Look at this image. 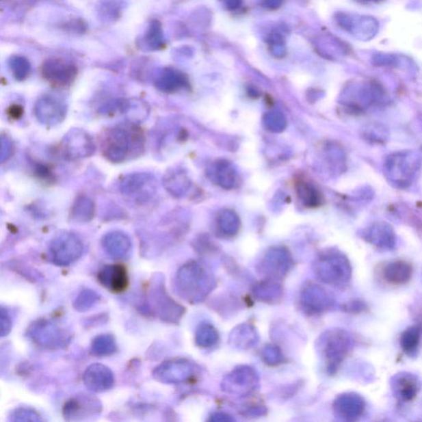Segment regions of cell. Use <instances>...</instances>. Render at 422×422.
<instances>
[{"label": "cell", "mask_w": 422, "mask_h": 422, "mask_svg": "<svg viewBox=\"0 0 422 422\" xmlns=\"http://www.w3.org/2000/svg\"><path fill=\"white\" fill-rule=\"evenodd\" d=\"M144 131L133 122H123L104 130L100 137L102 154L114 163L138 158L144 151Z\"/></svg>", "instance_id": "6da1fadb"}, {"label": "cell", "mask_w": 422, "mask_h": 422, "mask_svg": "<svg viewBox=\"0 0 422 422\" xmlns=\"http://www.w3.org/2000/svg\"><path fill=\"white\" fill-rule=\"evenodd\" d=\"M175 285L178 294L183 300L191 304H198L210 295L215 287V280L207 268L192 261L179 268Z\"/></svg>", "instance_id": "7a4b0ae2"}, {"label": "cell", "mask_w": 422, "mask_h": 422, "mask_svg": "<svg viewBox=\"0 0 422 422\" xmlns=\"http://www.w3.org/2000/svg\"><path fill=\"white\" fill-rule=\"evenodd\" d=\"M317 345L328 372L334 375L352 351L353 341L349 332L344 329L333 328L319 337Z\"/></svg>", "instance_id": "3957f363"}, {"label": "cell", "mask_w": 422, "mask_h": 422, "mask_svg": "<svg viewBox=\"0 0 422 422\" xmlns=\"http://www.w3.org/2000/svg\"><path fill=\"white\" fill-rule=\"evenodd\" d=\"M315 274L323 282L341 287L352 278L351 263L343 253L331 251L319 256L313 266Z\"/></svg>", "instance_id": "277c9868"}, {"label": "cell", "mask_w": 422, "mask_h": 422, "mask_svg": "<svg viewBox=\"0 0 422 422\" xmlns=\"http://www.w3.org/2000/svg\"><path fill=\"white\" fill-rule=\"evenodd\" d=\"M421 166V155L416 151L395 153L385 162L386 176L399 187H407L415 179Z\"/></svg>", "instance_id": "5b68a950"}, {"label": "cell", "mask_w": 422, "mask_h": 422, "mask_svg": "<svg viewBox=\"0 0 422 422\" xmlns=\"http://www.w3.org/2000/svg\"><path fill=\"white\" fill-rule=\"evenodd\" d=\"M27 337L38 347L45 350H59L67 347L72 335L66 328L49 319L34 321L27 329Z\"/></svg>", "instance_id": "8992f818"}, {"label": "cell", "mask_w": 422, "mask_h": 422, "mask_svg": "<svg viewBox=\"0 0 422 422\" xmlns=\"http://www.w3.org/2000/svg\"><path fill=\"white\" fill-rule=\"evenodd\" d=\"M150 302L157 316L161 320L170 324H178L184 315L186 309L182 305L176 303L172 297L168 295L163 278H156L153 281L150 293Z\"/></svg>", "instance_id": "52a82bcc"}, {"label": "cell", "mask_w": 422, "mask_h": 422, "mask_svg": "<svg viewBox=\"0 0 422 422\" xmlns=\"http://www.w3.org/2000/svg\"><path fill=\"white\" fill-rule=\"evenodd\" d=\"M157 183L154 176L147 172H135L124 176L120 183V192L131 202L144 204L155 195Z\"/></svg>", "instance_id": "ba28073f"}, {"label": "cell", "mask_w": 422, "mask_h": 422, "mask_svg": "<svg viewBox=\"0 0 422 422\" xmlns=\"http://www.w3.org/2000/svg\"><path fill=\"white\" fill-rule=\"evenodd\" d=\"M83 251L81 240L71 233L56 236L49 248L51 263L59 267H66L80 259Z\"/></svg>", "instance_id": "9c48e42d"}, {"label": "cell", "mask_w": 422, "mask_h": 422, "mask_svg": "<svg viewBox=\"0 0 422 422\" xmlns=\"http://www.w3.org/2000/svg\"><path fill=\"white\" fill-rule=\"evenodd\" d=\"M103 412L102 401L90 393H80L64 404L62 414L64 420L80 421L98 417Z\"/></svg>", "instance_id": "30bf717a"}, {"label": "cell", "mask_w": 422, "mask_h": 422, "mask_svg": "<svg viewBox=\"0 0 422 422\" xmlns=\"http://www.w3.org/2000/svg\"><path fill=\"white\" fill-rule=\"evenodd\" d=\"M62 150L66 159L79 160L94 154L96 146L92 136L83 129L74 128L64 135Z\"/></svg>", "instance_id": "8fae6325"}, {"label": "cell", "mask_w": 422, "mask_h": 422, "mask_svg": "<svg viewBox=\"0 0 422 422\" xmlns=\"http://www.w3.org/2000/svg\"><path fill=\"white\" fill-rule=\"evenodd\" d=\"M259 384V376L255 369L242 365L224 378L221 387L230 395L246 396L254 391Z\"/></svg>", "instance_id": "7c38bea8"}, {"label": "cell", "mask_w": 422, "mask_h": 422, "mask_svg": "<svg viewBox=\"0 0 422 422\" xmlns=\"http://www.w3.org/2000/svg\"><path fill=\"white\" fill-rule=\"evenodd\" d=\"M41 74L52 87L66 88L75 82L78 75L75 64L62 59H49L43 63Z\"/></svg>", "instance_id": "4fadbf2b"}, {"label": "cell", "mask_w": 422, "mask_h": 422, "mask_svg": "<svg viewBox=\"0 0 422 422\" xmlns=\"http://www.w3.org/2000/svg\"><path fill=\"white\" fill-rule=\"evenodd\" d=\"M194 365L185 359L164 361L153 371V377L160 383L176 384L185 383L194 375Z\"/></svg>", "instance_id": "5bb4252c"}, {"label": "cell", "mask_w": 422, "mask_h": 422, "mask_svg": "<svg viewBox=\"0 0 422 422\" xmlns=\"http://www.w3.org/2000/svg\"><path fill=\"white\" fill-rule=\"evenodd\" d=\"M68 107L62 99L46 95L36 103L34 114L38 122L47 127H55L66 118Z\"/></svg>", "instance_id": "9a60e30c"}, {"label": "cell", "mask_w": 422, "mask_h": 422, "mask_svg": "<svg viewBox=\"0 0 422 422\" xmlns=\"http://www.w3.org/2000/svg\"><path fill=\"white\" fill-rule=\"evenodd\" d=\"M337 22L343 29L361 41H371L380 29L379 22L371 16L341 14Z\"/></svg>", "instance_id": "2e32d148"}, {"label": "cell", "mask_w": 422, "mask_h": 422, "mask_svg": "<svg viewBox=\"0 0 422 422\" xmlns=\"http://www.w3.org/2000/svg\"><path fill=\"white\" fill-rule=\"evenodd\" d=\"M292 264L291 256L285 249L274 248L264 256L259 272L266 278L279 280L287 275Z\"/></svg>", "instance_id": "e0dca14e"}, {"label": "cell", "mask_w": 422, "mask_h": 422, "mask_svg": "<svg viewBox=\"0 0 422 422\" xmlns=\"http://www.w3.org/2000/svg\"><path fill=\"white\" fill-rule=\"evenodd\" d=\"M300 303L305 311L316 315L328 311L332 306L333 299L320 285L307 283L301 291Z\"/></svg>", "instance_id": "ac0fdd59"}, {"label": "cell", "mask_w": 422, "mask_h": 422, "mask_svg": "<svg viewBox=\"0 0 422 422\" xmlns=\"http://www.w3.org/2000/svg\"><path fill=\"white\" fill-rule=\"evenodd\" d=\"M83 381L88 391L101 393L109 391L115 384L114 372L103 364H92L83 373Z\"/></svg>", "instance_id": "d6986e66"}, {"label": "cell", "mask_w": 422, "mask_h": 422, "mask_svg": "<svg viewBox=\"0 0 422 422\" xmlns=\"http://www.w3.org/2000/svg\"><path fill=\"white\" fill-rule=\"evenodd\" d=\"M365 406L363 397L358 393H345L337 397L333 403V410L341 419L356 421L362 417Z\"/></svg>", "instance_id": "ffe728a7"}, {"label": "cell", "mask_w": 422, "mask_h": 422, "mask_svg": "<svg viewBox=\"0 0 422 422\" xmlns=\"http://www.w3.org/2000/svg\"><path fill=\"white\" fill-rule=\"evenodd\" d=\"M98 280L111 292H124L129 285L127 269L122 264L106 265L98 272Z\"/></svg>", "instance_id": "44dd1931"}, {"label": "cell", "mask_w": 422, "mask_h": 422, "mask_svg": "<svg viewBox=\"0 0 422 422\" xmlns=\"http://www.w3.org/2000/svg\"><path fill=\"white\" fill-rule=\"evenodd\" d=\"M363 237L367 242L381 250H392L395 248L396 235L393 228L387 223L373 224L365 230Z\"/></svg>", "instance_id": "7402d4cb"}, {"label": "cell", "mask_w": 422, "mask_h": 422, "mask_svg": "<svg viewBox=\"0 0 422 422\" xmlns=\"http://www.w3.org/2000/svg\"><path fill=\"white\" fill-rule=\"evenodd\" d=\"M391 384L395 396L404 403L415 399L421 388L417 378L407 372L397 373L393 378Z\"/></svg>", "instance_id": "603a6c76"}, {"label": "cell", "mask_w": 422, "mask_h": 422, "mask_svg": "<svg viewBox=\"0 0 422 422\" xmlns=\"http://www.w3.org/2000/svg\"><path fill=\"white\" fill-rule=\"evenodd\" d=\"M102 246L107 254L114 259H120L130 252L132 243L127 235L120 231L107 233L102 239Z\"/></svg>", "instance_id": "cb8c5ba5"}, {"label": "cell", "mask_w": 422, "mask_h": 422, "mask_svg": "<svg viewBox=\"0 0 422 422\" xmlns=\"http://www.w3.org/2000/svg\"><path fill=\"white\" fill-rule=\"evenodd\" d=\"M412 274V265L404 260H395L386 264L382 272L386 282L395 285L407 284Z\"/></svg>", "instance_id": "d4e9b609"}, {"label": "cell", "mask_w": 422, "mask_h": 422, "mask_svg": "<svg viewBox=\"0 0 422 422\" xmlns=\"http://www.w3.org/2000/svg\"><path fill=\"white\" fill-rule=\"evenodd\" d=\"M284 289L278 280L268 279L261 281L253 288L256 300L267 304H277L283 298Z\"/></svg>", "instance_id": "484cf974"}, {"label": "cell", "mask_w": 422, "mask_h": 422, "mask_svg": "<svg viewBox=\"0 0 422 422\" xmlns=\"http://www.w3.org/2000/svg\"><path fill=\"white\" fill-rule=\"evenodd\" d=\"M187 79L181 72L172 69H166L155 79V85L161 92L172 94L187 87Z\"/></svg>", "instance_id": "4316f807"}, {"label": "cell", "mask_w": 422, "mask_h": 422, "mask_svg": "<svg viewBox=\"0 0 422 422\" xmlns=\"http://www.w3.org/2000/svg\"><path fill=\"white\" fill-rule=\"evenodd\" d=\"M259 334L251 324H243L235 328L230 333L228 343L233 347L239 350H248L257 344Z\"/></svg>", "instance_id": "83f0119b"}, {"label": "cell", "mask_w": 422, "mask_h": 422, "mask_svg": "<svg viewBox=\"0 0 422 422\" xmlns=\"http://www.w3.org/2000/svg\"><path fill=\"white\" fill-rule=\"evenodd\" d=\"M95 211L94 202L88 196L80 195L72 206L70 217L75 222L85 224L94 220Z\"/></svg>", "instance_id": "f1b7e54d"}, {"label": "cell", "mask_w": 422, "mask_h": 422, "mask_svg": "<svg viewBox=\"0 0 422 422\" xmlns=\"http://www.w3.org/2000/svg\"><path fill=\"white\" fill-rule=\"evenodd\" d=\"M118 349L114 335L102 334L96 336L92 341L90 353L96 357H106L114 355Z\"/></svg>", "instance_id": "f546056e"}, {"label": "cell", "mask_w": 422, "mask_h": 422, "mask_svg": "<svg viewBox=\"0 0 422 422\" xmlns=\"http://www.w3.org/2000/svg\"><path fill=\"white\" fill-rule=\"evenodd\" d=\"M421 336V328L418 325L406 329L400 337V345L403 351L408 355L415 353L420 345Z\"/></svg>", "instance_id": "4dcf8cb0"}, {"label": "cell", "mask_w": 422, "mask_h": 422, "mask_svg": "<svg viewBox=\"0 0 422 422\" xmlns=\"http://www.w3.org/2000/svg\"><path fill=\"white\" fill-rule=\"evenodd\" d=\"M195 341L199 347L210 348L218 343L219 333L211 325L204 324L196 330Z\"/></svg>", "instance_id": "1f68e13d"}, {"label": "cell", "mask_w": 422, "mask_h": 422, "mask_svg": "<svg viewBox=\"0 0 422 422\" xmlns=\"http://www.w3.org/2000/svg\"><path fill=\"white\" fill-rule=\"evenodd\" d=\"M296 189L298 191L300 198L306 206L316 207L320 206L321 203V195L312 185L305 183V181L299 180L296 184Z\"/></svg>", "instance_id": "d6a6232c"}, {"label": "cell", "mask_w": 422, "mask_h": 422, "mask_svg": "<svg viewBox=\"0 0 422 422\" xmlns=\"http://www.w3.org/2000/svg\"><path fill=\"white\" fill-rule=\"evenodd\" d=\"M100 295L94 289H85L79 293L73 303L76 311L83 313L90 311L98 302Z\"/></svg>", "instance_id": "836d02e7"}, {"label": "cell", "mask_w": 422, "mask_h": 422, "mask_svg": "<svg viewBox=\"0 0 422 422\" xmlns=\"http://www.w3.org/2000/svg\"><path fill=\"white\" fill-rule=\"evenodd\" d=\"M163 185L170 194L180 196L187 187V181L180 172L172 171L164 176Z\"/></svg>", "instance_id": "e575fe53"}, {"label": "cell", "mask_w": 422, "mask_h": 422, "mask_svg": "<svg viewBox=\"0 0 422 422\" xmlns=\"http://www.w3.org/2000/svg\"><path fill=\"white\" fill-rule=\"evenodd\" d=\"M12 74L18 81H23L31 73V64L23 56H14L10 62Z\"/></svg>", "instance_id": "d590c367"}, {"label": "cell", "mask_w": 422, "mask_h": 422, "mask_svg": "<svg viewBox=\"0 0 422 422\" xmlns=\"http://www.w3.org/2000/svg\"><path fill=\"white\" fill-rule=\"evenodd\" d=\"M9 421L12 422L42 421V418L35 409L20 407L11 412Z\"/></svg>", "instance_id": "8d00e7d4"}, {"label": "cell", "mask_w": 422, "mask_h": 422, "mask_svg": "<svg viewBox=\"0 0 422 422\" xmlns=\"http://www.w3.org/2000/svg\"><path fill=\"white\" fill-rule=\"evenodd\" d=\"M146 42L152 50H159L163 46V34L160 23L153 21L147 31Z\"/></svg>", "instance_id": "74e56055"}, {"label": "cell", "mask_w": 422, "mask_h": 422, "mask_svg": "<svg viewBox=\"0 0 422 422\" xmlns=\"http://www.w3.org/2000/svg\"><path fill=\"white\" fill-rule=\"evenodd\" d=\"M262 356L265 362L269 365H272V367L282 363L284 360V356L280 350L273 345H266L263 349Z\"/></svg>", "instance_id": "f35d334b"}, {"label": "cell", "mask_w": 422, "mask_h": 422, "mask_svg": "<svg viewBox=\"0 0 422 422\" xmlns=\"http://www.w3.org/2000/svg\"><path fill=\"white\" fill-rule=\"evenodd\" d=\"M399 55L389 53H377L373 55L372 62L377 66L397 67L400 64Z\"/></svg>", "instance_id": "ab89813d"}, {"label": "cell", "mask_w": 422, "mask_h": 422, "mask_svg": "<svg viewBox=\"0 0 422 422\" xmlns=\"http://www.w3.org/2000/svg\"><path fill=\"white\" fill-rule=\"evenodd\" d=\"M14 146L13 140L9 135H1V153H0V160L1 163H5L14 154Z\"/></svg>", "instance_id": "60d3db41"}, {"label": "cell", "mask_w": 422, "mask_h": 422, "mask_svg": "<svg viewBox=\"0 0 422 422\" xmlns=\"http://www.w3.org/2000/svg\"><path fill=\"white\" fill-rule=\"evenodd\" d=\"M0 316H1V337H5L11 332L13 324L10 313L5 307H1Z\"/></svg>", "instance_id": "b9f144b4"}, {"label": "cell", "mask_w": 422, "mask_h": 422, "mask_svg": "<svg viewBox=\"0 0 422 422\" xmlns=\"http://www.w3.org/2000/svg\"><path fill=\"white\" fill-rule=\"evenodd\" d=\"M36 174L39 176V179L42 180H45L47 183H52V181H54V174H52V172L49 168L44 164L37 163L35 167Z\"/></svg>", "instance_id": "7bdbcfd3"}, {"label": "cell", "mask_w": 422, "mask_h": 422, "mask_svg": "<svg viewBox=\"0 0 422 422\" xmlns=\"http://www.w3.org/2000/svg\"><path fill=\"white\" fill-rule=\"evenodd\" d=\"M345 311L351 313H362L367 309V304L360 300H353L351 302L345 304Z\"/></svg>", "instance_id": "ee69618b"}, {"label": "cell", "mask_w": 422, "mask_h": 422, "mask_svg": "<svg viewBox=\"0 0 422 422\" xmlns=\"http://www.w3.org/2000/svg\"><path fill=\"white\" fill-rule=\"evenodd\" d=\"M8 114H9L10 118L12 119L18 120L22 118L23 108L20 105L11 106L9 109H8Z\"/></svg>", "instance_id": "f6af8a7d"}, {"label": "cell", "mask_w": 422, "mask_h": 422, "mask_svg": "<svg viewBox=\"0 0 422 422\" xmlns=\"http://www.w3.org/2000/svg\"><path fill=\"white\" fill-rule=\"evenodd\" d=\"M210 421H235L234 418L230 416L226 415L224 413H215L211 416Z\"/></svg>", "instance_id": "bcb514c9"}, {"label": "cell", "mask_w": 422, "mask_h": 422, "mask_svg": "<svg viewBox=\"0 0 422 422\" xmlns=\"http://www.w3.org/2000/svg\"><path fill=\"white\" fill-rule=\"evenodd\" d=\"M265 6L268 9L274 10L281 5L282 0H264Z\"/></svg>", "instance_id": "7dc6e473"}, {"label": "cell", "mask_w": 422, "mask_h": 422, "mask_svg": "<svg viewBox=\"0 0 422 422\" xmlns=\"http://www.w3.org/2000/svg\"><path fill=\"white\" fill-rule=\"evenodd\" d=\"M227 2V5L231 9H235L240 5V0H225Z\"/></svg>", "instance_id": "c3c4849f"}, {"label": "cell", "mask_w": 422, "mask_h": 422, "mask_svg": "<svg viewBox=\"0 0 422 422\" xmlns=\"http://www.w3.org/2000/svg\"><path fill=\"white\" fill-rule=\"evenodd\" d=\"M356 1L363 3V5H371V3H379L384 0H356Z\"/></svg>", "instance_id": "681fc988"}]
</instances>
